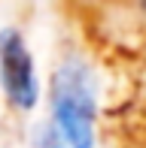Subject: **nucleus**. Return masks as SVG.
Masks as SVG:
<instances>
[{
    "instance_id": "obj_1",
    "label": "nucleus",
    "mask_w": 146,
    "mask_h": 148,
    "mask_svg": "<svg viewBox=\"0 0 146 148\" xmlns=\"http://www.w3.org/2000/svg\"><path fill=\"white\" fill-rule=\"evenodd\" d=\"M52 109L55 124L70 148H95L97 94L88 66L70 60L52 79Z\"/></svg>"
},
{
    "instance_id": "obj_2",
    "label": "nucleus",
    "mask_w": 146,
    "mask_h": 148,
    "mask_svg": "<svg viewBox=\"0 0 146 148\" xmlns=\"http://www.w3.org/2000/svg\"><path fill=\"white\" fill-rule=\"evenodd\" d=\"M0 82L3 91L18 109H34L40 100V85L34 73V60L18 30L0 33Z\"/></svg>"
},
{
    "instance_id": "obj_3",
    "label": "nucleus",
    "mask_w": 146,
    "mask_h": 148,
    "mask_svg": "<svg viewBox=\"0 0 146 148\" xmlns=\"http://www.w3.org/2000/svg\"><path fill=\"white\" fill-rule=\"evenodd\" d=\"M140 6H143V12H146V0H140Z\"/></svg>"
}]
</instances>
